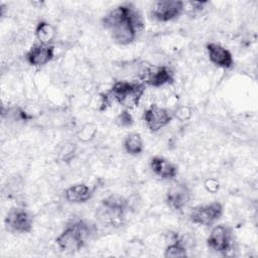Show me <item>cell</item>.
<instances>
[{"label": "cell", "mask_w": 258, "mask_h": 258, "mask_svg": "<svg viewBox=\"0 0 258 258\" xmlns=\"http://www.w3.org/2000/svg\"><path fill=\"white\" fill-rule=\"evenodd\" d=\"M35 37L39 43L52 44L55 38L56 31L52 24L47 21H39L34 30Z\"/></svg>", "instance_id": "obj_16"}, {"label": "cell", "mask_w": 258, "mask_h": 258, "mask_svg": "<svg viewBox=\"0 0 258 258\" xmlns=\"http://www.w3.org/2000/svg\"><path fill=\"white\" fill-rule=\"evenodd\" d=\"M140 79L143 84L159 88L173 83L174 77L172 71L166 66H145L140 73Z\"/></svg>", "instance_id": "obj_9"}, {"label": "cell", "mask_w": 258, "mask_h": 258, "mask_svg": "<svg viewBox=\"0 0 258 258\" xmlns=\"http://www.w3.org/2000/svg\"><path fill=\"white\" fill-rule=\"evenodd\" d=\"M171 115H172V117L177 119L179 122H185V121L190 119V117L192 115V110L189 106L181 105V106L176 107L172 111Z\"/></svg>", "instance_id": "obj_22"}, {"label": "cell", "mask_w": 258, "mask_h": 258, "mask_svg": "<svg viewBox=\"0 0 258 258\" xmlns=\"http://www.w3.org/2000/svg\"><path fill=\"white\" fill-rule=\"evenodd\" d=\"M123 146L125 151L130 155H139L143 151V140L139 133L131 132L126 135Z\"/></svg>", "instance_id": "obj_17"}, {"label": "cell", "mask_w": 258, "mask_h": 258, "mask_svg": "<svg viewBox=\"0 0 258 258\" xmlns=\"http://www.w3.org/2000/svg\"><path fill=\"white\" fill-rule=\"evenodd\" d=\"M77 150H78V145L75 142L68 141L60 146L57 153V157L61 162L70 163L76 157Z\"/></svg>", "instance_id": "obj_20"}, {"label": "cell", "mask_w": 258, "mask_h": 258, "mask_svg": "<svg viewBox=\"0 0 258 258\" xmlns=\"http://www.w3.org/2000/svg\"><path fill=\"white\" fill-rule=\"evenodd\" d=\"M54 45L34 43L26 52V60L32 67H42L54 57Z\"/></svg>", "instance_id": "obj_11"}, {"label": "cell", "mask_w": 258, "mask_h": 258, "mask_svg": "<svg viewBox=\"0 0 258 258\" xmlns=\"http://www.w3.org/2000/svg\"><path fill=\"white\" fill-rule=\"evenodd\" d=\"M209 59L215 66L222 69H230L233 67L234 59L231 51L220 43L209 42L206 45Z\"/></svg>", "instance_id": "obj_13"}, {"label": "cell", "mask_w": 258, "mask_h": 258, "mask_svg": "<svg viewBox=\"0 0 258 258\" xmlns=\"http://www.w3.org/2000/svg\"><path fill=\"white\" fill-rule=\"evenodd\" d=\"M93 197V189L85 183H76L64 190V199L72 204H84Z\"/></svg>", "instance_id": "obj_15"}, {"label": "cell", "mask_w": 258, "mask_h": 258, "mask_svg": "<svg viewBox=\"0 0 258 258\" xmlns=\"http://www.w3.org/2000/svg\"><path fill=\"white\" fill-rule=\"evenodd\" d=\"M204 186L206 190L210 194H217L220 190V182L214 177H209L205 180Z\"/></svg>", "instance_id": "obj_23"}, {"label": "cell", "mask_w": 258, "mask_h": 258, "mask_svg": "<svg viewBox=\"0 0 258 258\" xmlns=\"http://www.w3.org/2000/svg\"><path fill=\"white\" fill-rule=\"evenodd\" d=\"M115 124L121 128H128L134 124V119L129 110H122L115 119Z\"/></svg>", "instance_id": "obj_21"}, {"label": "cell", "mask_w": 258, "mask_h": 258, "mask_svg": "<svg viewBox=\"0 0 258 258\" xmlns=\"http://www.w3.org/2000/svg\"><path fill=\"white\" fill-rule=\"evenodd\" d=\"M223 213L224 208L219 202L202 204L191 209L189 213V220L196 225L209 227L220 220Z\"/></svg>", "instance_id": "obj_6"}, {"label": "cell", "mask_w": 258, "mask_h": 258, "mask_svg": "<svg viewBox=\"0 0 258 258\" xmlns=\"http://www.w3.org/2000/svg\"><path fill=\"white\" fill-rule=\"evenodd\" d=\"M102 24L115 42L127 45L135 40L137 30L143 26V21L132 5L121 4L102 18Z\"/></svg>", "instance_id": "obj_1"}, {"label": "cell", "mask_w": 258, "mask_h": 258, "mask_svg": "<svg viewBox=\"0 0 258 258\" xmlns=\"http://www.w3.org/2000/svg\"><path fill=\"white\" fill-rule=\"evenodd\" d=\"M127 208L128 203L125 199L118 196H110L102 201L97 216L103 225L117 228L123 224Z\"/></svg>", "instance_id": "obj_4"}, {"label": "cell", "mask_w": 258, "mask_h": 258, "mask_svg": "<svg viewBox=\"0 0 258 258\" xmlns=\"http://www.w3.org/2000/svg\"><path fill=\"white\" fill-rule=\"evenodd\" d=\"M146 86L142 82L117 81L108 91L113 101L117 102L124 109L130 110L137 107L145 93Z\"/></svg>", "instance_id": "obj_3"}, {"label": "cell", "mask_w": 258, "mask_h": 258, "mask_svg": "<svg viewBox=\"0 0 258 258\" xmlns=\"http://www.w3.org/2000/svg\"><path fill=\"white\" fill-rule=\"evenodd\" d=\"M171 113L155 104L148 107L143 113V120L146 124V127L151 132H157L160 129L166 127L172 120Z\"/></svg>", "instance_id": "obj_10"}, {"label": "cell", "mask_w": 258, "mask_h": 258, "mask_svg": "<svg viewBox=\"0 0 258 258\" xmlns=\"http://www.w3.org/2000/svg\"><path fill=\"white\" fill-rule=\"evenodd\" d=\"M233 243V233L232 229L226 224H218L216 225L208 239L207 244L208 247L222 255H226L232 248Z\"/></svg>", "instance_id": "obj_8"}, {"label": "cell", "mask_w": 258, "mask_h": 258, "mask_svg": "<svg viewBox=\"0 0 258 258\" xmlns=\"http://www.w3.org/2000/svg\"><path fill=\"white\" fill-rule=\"evenodd\" d=\"M34 219L32 214L24 208H11L5 218L4 225L7 231L16 234H26L32 230Z\"/></svg>", "instance_id": "obj_5"}, {"label": "cell", "mask_w": 258, "mask_h": 258, "mask_svg": "<svg viewBox=\"0 0 258 258\" xmlns=\"http://www.w3.org/2000/svg\"><path fill=\"white\" fill-rule=\"evenodd\" d=\"M98 133V126L93 122L85 123L77 132V138L82 143H88L95 139Z\"/></svg>", "instance_id": "obj_19"}, {"label": "cell", "mask_w": 258, "mask_h": 258, "mask_svg": "<svg viewBox=\"0 0 258 258\" xmlns=\"http://www.w3.org/2000/svg\"><path fill=\"white\" fill-rule=\"evenodd\" d=\"M91 235V228L84 220L71 221L64 230L56 237L55 243L61 252L73 254L84 248L86 240Z\"/></svg>", "instance_id": "obj_2"}, {"label": "cell", "mask_w": 258, "mask_h": 258, "mask_svg": "<svg viewBox=\"0 0 258 258\" xmlns=\"http://www.w3.org/2000/svg\"><path fill=\"white\" fill-rule=\"evenodd\" d=\"M184 11V2L177 0L155 1L150 10L153 19L159 22H168L178 18Z\"/></svg>", "instance_id": "obj_7"}, {"label": "cell", "mask_w": 258, "mask_h": 258, "mask_svg": "<svg viewBox=\"0 0 258 258\" xmlns=\"http://www.w3.org/2000/svg\"><path fill=\"white\" fill-rule=\"evenodd\" d=\"M152 172L161 179H172L177 175L178 168L171 161L162 156H153L149 161Z\"/></svg>", "instance_id": "obj_14"}, {"label": "cell", "mask_w": 258, "mask_h": 258, "mask_svg": "<svg viewBox=\"0 0 258 258\" xmlns=\"http://www.w3.org/2000/svg\"><path fill=\"white\" fill-rule=\"evenodd\" d=\"M191 197L188 186L184 183L172 185L166 192L165 202L174 211H181L189 202Z\"/></svg>", "instance_id": "obj_12"}, {"label": "cell", "mask_w": 258, "mask_h": 258, "mask_svg": "<svg viewBox=\"0 0 258 258\" xmlns=\"http://www.w3.org/2000/svg\"><path fill=\"white\" fill-rule=\"evenodd\" d=\"M187 255L186 248L183 245L182 241L178 238L177 234L174 235L172 242L166 246L164 250L165 258H177V257H185Z\"/></svg>", "instance_id": "obj_18"}]
</instances>
